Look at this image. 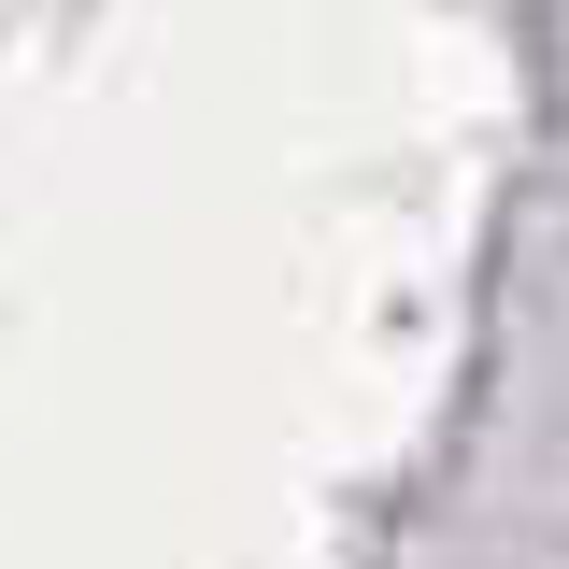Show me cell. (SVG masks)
<instances>
[]
</instances>
